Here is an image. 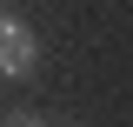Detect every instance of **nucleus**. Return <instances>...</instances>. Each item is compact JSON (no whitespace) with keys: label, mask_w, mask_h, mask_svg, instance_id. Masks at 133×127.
I'll return each instance as SVG.
<instances>
[{"label":"nucleus","mask_w":133,"mask_h":127,"mask_svg":"<svg viewBox=\"0 0 133 127\" xmlns=\"http://www.w3.org/2000/svg\"><path fill=\"white\" fill-rule=\"evenodd\" d=\"M33 60H40V40H33L27 20H14L7 7H0V80H27Z\"/></svg>","instance_id":"1"},{"label":"nucleus","mask_w":133,"mask_h":127,"mask_svg":"<svg viewBox=\"0 0 133 127\" xmlns=\"http://www.w3.org/2000/svg\"><path fill=\"white\" fill-rule=\"evenodd\" d=\"M7 127H40V114H7Z\"/></svg>","instance_id":"2"},{"label":"nucleus","mask_w":133,"mask_h":127,"mask_svg":"<svg viewBox=\"0 0 133 127\" xmlns=\"http://www.w3.org/2000/svg\"><path fill=\"white\" fill-rule=\"evenodd\" d=\"M0 7H7V0H0Z\"/></svg>","instance_id":"3"}]
</instances>
